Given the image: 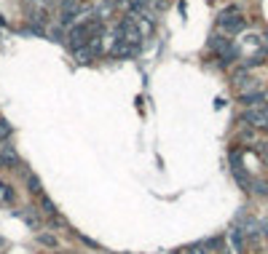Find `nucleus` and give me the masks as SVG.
<instances>
[{
	"mask_svg": "<svg viewBox=\"0 0 268 254\" xmlns=\"http://www.w3.org/2000/svg\"><path fill=\"white\" fill-rule=\"evenodd\" d=\"M217 27L223 32H228V35H236V32H241L247 27V22H244V16H239L236 8H228L217 16Z\"/></svg>",
	"mask_w": 268,
	"mask_h": 254,
	"instance_id": "nucleus-1",
	"label": "nucleus"
},
{
	"mask_svg": "<svg viewBox=\"0 0 268 254\" xmlns=\"http://www.w3.org/2000/svg\"><path fill=\"white\" fill-rule=\"evenodd\" d=\"M241 121L252 128H268V105H260V107H247L241 113Z\"/></svg>",
	"mask_w": 268,
	"mask_h": 254,
	"instance_id": "nucleus-2",
	"label": "nucleus"
},
{
	"mask_svg": "<svg viewBox=\"0 0 268 254\" xmlns=\"http://www.w3.org/2000/svg\"><path fill=\"white\" fill-rule=\"evenodd\" d=\"M0 166H3V169H16L19 166V155H16V150L11 145L0 147Z\"/></svg>",
	"mask_w": 268,
	"mask_h": 254,
	"instance_id": "nucleus-3",
	"label": "nucleus"
},
{
	"mask_svg": "<svg viewBox=\"0 0 268 254\" xmlns=\"http://www.w3.org/2000/svg\"><path fill=\"white\" fill-rule=\"evenodd\" d=\"M239 99H241V105H244V107H260L268 99V94L258 88V91H247V94H241Z\"/></svg>",
	"mask_w": 268,
	"mask_h": 254,
	"instance_id": "nucleus-4",
	"label": "nucleus"
},
{
	"mask_svg": "<svg viewBox=\"0 0 268 254\" xmlns=\"http://www.w3.org/2000/svg\"><path fill=\"white\" fill-rule=\"evenodd\" d=\"M86 35H89V27H73V32H70V48H86Z\"/></svg>",
	"mask_w": 268,
	"mask_h": 254,
	"instance_id": "nucleus-5",
	"label": "nucleus"
},
{
	"mask_svg": "<svg viewBox=\"0 0 268 254\" xmlns=\"http://www.w3.org/2000/svg\"><path fill=\"white\" fill-rule=\"evenodd\" d=\"M228 238H231V246H233V252H236V254H241V252H244V230H241V227H233V230L231 233H228Z\"/></svg>",
	"mask_w": 268,
	"mask_h": 254,
	"instance_id": "nucleus-6",
	"label": "nucleus"
},
{
	"mask_svg": "<svg viewBox=\"0 0 268 254\" xmlns=\"http://www.w3.org/2000/svg\"><path fill=\"white\" fill-rule=\"evenodd\" d=\"M209 48H214L217 54H223L225 48H231V43H228V38H223V35H212L209 38Z\"/></svg>",
	"mask_w": 268,
	"mask_h": 254,
	"instance_id": "nucleus-7",
	"label": "nucleus"
},
{
	"mask_svg": "<svg viewBox=\"0 0 268 254\" xmlns=\"http://www.w3.org/2000/svg\"><path fill=\"white\" fill-rule=\"evenodd\" d=\"M41 212L46 214V217H56V206L51 204V201L46 198V195H43V198H41Z\"/></svg>",
	"mask_w": 268,
	"mask_h": 254,
	"instance_id": "nucleus-8",
	"label": "nucleus"
},
{
	"mask_svg": "<svg viewBox=\"0 0 268 254\" xmlns=\"http://www.w3.org/2000/svg\"><path fill=\"white\" fill-rule=\"evenodd\" d=\"M250 190L258 193V195H268V182H263V179H252Z\"/></svg>",
	"mask_w": 268,
	"mask_h": 254,
	"instance_id": "nucleus-9",
	"label": "nucleus"
},
{
	"mask_svg": "<svg viewBox=\"0 0 268 254\" xmlns=\"http://www.w3.org/2000/svg\"><path fill=\"white\" fill-rule=\"evenodd\" d=\"M27 190L35 193V195H41V190H43V187H41V179H38L35 174H30V177H27Z\"/></svg>",
	"mask_w": 268,
	"mask_h": 254,
	"instance_id": "nucleus-10",
	"label": "nucleus"
},
{
	"mask_svg": "<svg viewBox=\"0 0 268 254\" xmlns=\"http://www.w3.org/2000/svg\"><path fill=\"white\" fill-rule=\"evenodd\" d=\"M38 244L41 246H56V236H51V233H38Z\"/></svg>",
	"mask_w": 268,
	"mask_h": 254,
	"instance_id": "nucleus-11",
	"label": "nucleus"
},
{
	"mask_svg": "<svg viewBox=\"0 0 268 254\" xmlns=\"http://www.w3.org/2000/svg\"><path fill=\"white\" fill-rule=\"evenodd\" d=\"M75 59L81 62V64H86V62L94 59V56H91V51H89V48H78V51H75Z\"/></svg>",
	"mask_w": 268,
	"mask_h": 254,
	"instance_id": "nucleus-12",
	"label": "nucleus"
},
{
	"mask_svg": "<svg viewBox=\"0 0 268 254\" xmlns=\"http://www.w3.org/2000/svg\"><path fill=\"white\" fill-rule=\"evenodd\" d=\"M0 201H14V190H11V185H0Z\"/></svg>",
	"mask_w": 268,
	"mask_h": 254,
	"instance_id": "nucleus-13",
	"label": "nucleus"
},
{
	"mask_svg": "<svg viewBox=\"0 0 268 254\" xmlns=\"http://www.w3.org/2000/svg\"><path fill=\"white\" fill-rule=\"evenodd\" d=\"M11 136V126H8V121H0V139H8Z\"/></svg>",
	"mask_w": 268,
	"mask_h": 254,
	"instance_id": "nucleus-14",
	"label": "nucleus"
},
{
	"mask_svg": "<svg viewBox=\"0 0 268 254\" xmlns=\"http://www.w3.org/2000/svg\"><path fill=\"white\" fill-rule=\"evenodd\" d=\"M75 14H78V11H64V14H62V24H64V27L75 22Z\"/></svg>",
	"mask_w": 268,
	"mask_h": 254,
	"instance_id": "nucleus-15",
	"label": "nucleus"
},
{
	"mask_svg": "<svg viewBox=\"0 0 268 254\" xmlns=\"http://www.w3.org/2000/svg\"><path fill=\"white\" fill-rule=\"evenodd\" d=\"M188 254H207V249H204V246H193V249L188 252Z\"/></svg>",
	"mask_w": 268,
	"mask_h": 254,
	"instance_id": "nucleus-16",
	"label": "nucleus"
},
{
	"mask_svg": "<svg viewBox=\"0 0 268 254\" xmlns=\"http://www.w3.org/2000/svg\"><path fill=\"white\" fill-rule=\"evenodd\" d=\"M51 219H54V225H56V227H67V222H64L62 217H51Z\"/></svg>",
	"mask_w": 268,
	"mask_h": 254,
	"instance_id": "nucleus-17",
	"label": "nucleus"
},
{
	"mask_svg": "<svg viewBox=\"0 0 268 254\" xmlns=\"http://www.w3.org/2000/svg\"><path fill=\"white\" fill-rule=\"evenodd\" d=\"M260 230H263V236L268 238V219H263V222H260Z\"/></svg>",
	"mask_w": 268,
	"mask_h": 254,
	"instance_id": "nucleus-18",
	"label": "nucleus"
},
{
	"mask_svg": "<svg viewBox=\"0 0 268 254\" xmlns=\"http://www.w3.org/2000/svg\"><path fill=\"white\" fill-rule=\"evenodd\" d=\"M81 241H83V244H89V246H94V249H97V244H94V241H91L89 236H81Z\"/></svg>",
	"mask_w": 268,
	"mask_h": 254,
	"instance_id": "nucleus-19",
	"label": "nucleus"
},
{
	"mask_svg": "<svg viewBox=\"0 0 268 254\" xmlns=\"http://www.w3.org/2000/svg\"><path fill=\"white\" fill-rule=\"evenodd\" d=\"M263 150H266V155H268V142H266V145H263Z\"/></svg>",
	"mask_w": 268,
	"mask_h": 254,
	"instance_id": "nucleus-20",
	"label": "nucleus"
},
{
	"mask_svg": "<svg viewBox=\"0 0 268 254\" xmlns=\"http://www.w3.org/2000/svg\"><path fill=\"white\" fill-rule=\"evenodd\" d=\"M113 3H126V0H113Z\"/></svg>",
	"mask_w": 268,
	"mask_h": 254,
	"instance_id": "nucleus-21",
	"label": "nucleus"
},
{
	"mask_svg": "<svg viewBox=\"0 0 268 254\" xmlns=\"http://www.w3.org/2000/svg\"><path fill=\"white\" fill-rule=\"evenodd\" d=\"M0 246H3V241H0Z\"/></svg>",
	"mask_w": 268,
	"mask_h": 254,
	"instance_id": "nucleus-22",
	"label": "nucleus"
}]
</instances>
